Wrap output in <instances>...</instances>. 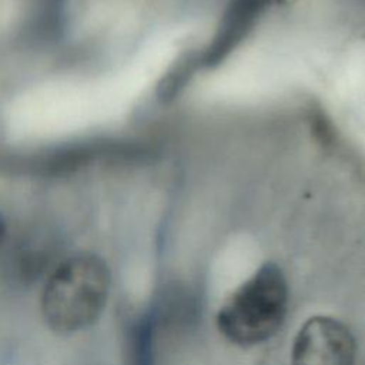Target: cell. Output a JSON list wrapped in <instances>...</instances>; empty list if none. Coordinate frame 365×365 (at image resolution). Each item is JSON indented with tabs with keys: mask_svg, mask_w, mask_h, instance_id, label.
<instances>
[{
	"mask_svg": "<svg viewBox=\"0 0 365 365\" xmlns=\"http://www.w3.org/2000/svg\"><path fill=\"white\" fill-rule=\"evenodd\" d=\"M6 235H7V222H6L4 217H3V214L0 212V245L4 241Z\"/></svg>",
	"mask_w": 365,
	"mask_h": 365,
	"instance_id": "277c9868",
	"label": "cell"
},
{
	"mask_svg": "<svg viewBox=\"0 0 365 365\" xmlns=\"http://www.w3.org/2000/svg\"><path fill=\"white\" fill-rule=\"evenodd\" d=\"M288 305L289 287L284 269L274 261H265L224 299L215 327L235 346H257L281 331Z\"/></svg>",
	"mask_w": 365,
	"mask_h": 365,
	"instance_id": "7a4b0ae2",
	"label": "cell"
},
{
	"mask_svg": "<svg viewBox=\"0 0 365 365\" xmlns=\"http://www.w3.org/2000/svg\"><path fill=\"white\" fill-rule=\"evenodd\" d=\"M113 272L107 259L93 251L60 258L43 278L38 311L44 327L70 338L96 327L110 302Z\"/></svg>",
	"mask_w": 365,
	"mask_h": 365,
	"instance_id": "6da1fadb",
	"label": "cell"
},
{
	"mask_svg": "<svg viewBox=\"0 0 365 365\" xmlns=\"http://www.w3.org/2000/svg\"><path fill=\"white\" fill-rule=\"evenodd\" d=\"M356 339L338 318L314 315L297 331L289 365H356Z\"/></svg>",
	"mask_w": 365,
	"mask_h": 365,
	"instance_id": "3957f363",
	"label": "cell"
}]
</instances>
